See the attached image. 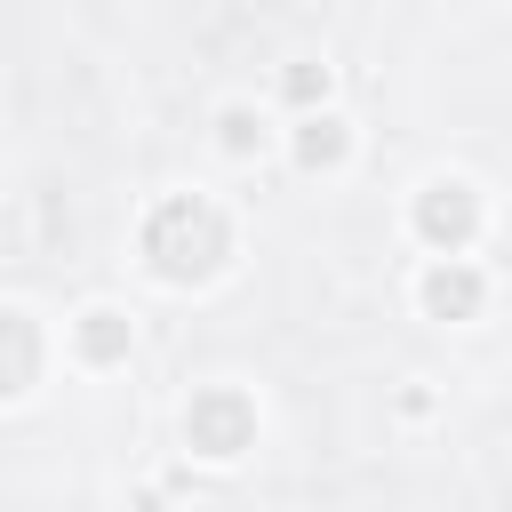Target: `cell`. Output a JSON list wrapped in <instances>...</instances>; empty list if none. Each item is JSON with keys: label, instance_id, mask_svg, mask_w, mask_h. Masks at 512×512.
Segmentation results:
<instances>
[{"label": "cell", "instance_id": "1", "mask_svg": "<svg viewBox=\"0 0 512 512\" xmlns=\"http://www.w3.org/2000/svg\"><path fill=\"white\" fill-rule=\"evenodd\" d=\"M144 272L168 280V288H200L232 264V216L208 200V192H168L152 216H144Z\"/></svg>", "mask_w": 512, "mask_h": 512}, {"label": "cell", "instance_id": "2", "mask_svg": "<svg viewBox=\"0 0 512 512\" xmlns=\"http://www.w3.org/2000/svg\"><path fill=\"white\" fill-rule=\"evenodd\" d=\"M408 232L432 248V256H464L480 232H488V192L472 176H424L416 200H408Z\"/></svg>", "mask_w": 512, "mask_h": 512}, {"label": "cell", "instance_id": "3", "mask_svg": "<svg viewBox=\"0 0 512 512\" xmlns=\"http://www.w3.org/2000/svg\"><path fill=\"white\" fill-rule=\"evenodd\" d=\"M184 440H192V456H208V464L248 456V448H256V400H248L240 384H208V392H192V408H184Z\"/></svg>", "mask_w": 512, "mask_h": 512}, {"label": "cell", "instance_id": "4", "mask_svg": "<svg viewBox=\"0 0 512 512\" xmlns=\"http://www.w3.org/2000/svg\"><path fill=\"white\" fill-rule=\"evenodd\" d=\"M64 352H72L88 376H112V368L136 352V320H128L120 304H80V312L64 320Z\"/></svg>", "mask_w": 512, "mask_h": 512}, {"label": "cell", "instance_id": "5", "mask_svg": "<svg viewBox=\"0 0 512 512\" xmlns=\"http://www.w3.org/2000/svg\"><path fill=\"white\" fill-rule=\"evenodd\" d=\"M416 304H424L432 320H480V304H488V272H480L472 256H424V272H416Z\"/></svg>", "mask_w": 512, "mask_h": 512}, {"label": "cell", "instance_id": "6", "mask_svg": "<svg viewBox=\"0 0 512 512\" xmlns=\"http://www.w3.org/2000/svg\"><path fill=\"white\" fill-rule=\"evenodd\" d=\"M288 160H296L304 176H336V168L352 160V120H344V112H304V120L288 128Z\"/></svg>", "mask_w": 512, "mask_h": 512}, {"label": "cell", "instance_id": "7", "mask_svg": "<svg viewBox=\"0 0 512 512\" xmlns=\"http://www.w3.org/2000/svg\"><path fill=\"white\" fill-rule=\"evenodd\" d=\"M216 152L224 160H264L272 152V128L256 104H216Z\"/></svg>", "mask_w": 512, "mask_h": 512}, {"label": "cell", "instance_id": "8", "mask_svg": "<svg viewBox=\"0 0 512 512\" xmlns=\"http://www.w3.org/2000/svg\"><path fill=\"white\" fill-rule=\"evenodd\" d=\"M280 96L296 104V120H304V112H328V64H320V56H296V64L280 72Z\"/></svg>", "mask_w": 512, "mask_h": 512}, {"label": "cell", "instance_id": "9", "mask_svg": "<svg viewBox=\"0 0 512 512\" xmlns=\"http://www.w3.org/2000/svg\"><path fill=\"white\" fill-rule=\"evenodd\" d=\"M8 344H16V360H8V400H32V312L24 304H8Z\"/></svg>", "mask_w": 512, "mask_h": 512}]
</instances>
